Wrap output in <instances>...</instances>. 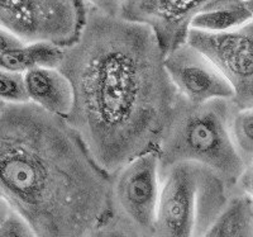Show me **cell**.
Returning <instances> with one entry per match:
<instances>
[{
  "instance_id": "obj_16",
  "label": "cell",
  "mask_w": 253,
  "mask_h": 237,
  "mask_svg": "<svg viewBox=\"0 0 253 237\" xmlns=\"http://www.w3.org/2000/svg\"><path fill=\"white\" fill-rule=\"evenodd\" d=\"M36 236L35 231L28 221L14 211L9 208L3 221L0 223V237H31Z\"/></svg>"
},
{
  "instance_id": "obj_2",
  "label": "cell",
  "mask_w": 253,
  "mask_h": 237,
  "mask_svg": "<svg viewBox=\"0 0 253 237\" xmlns=\"http://www.w3.org/2000/svg\"><path fill=\"white\" fill-rule=\"evenodd\" d=\"M109 174L66 118L31 101L0 112V198L43 237H90L107 209Z\"/></svg>"
},
{
  "instance_id": "obj_6",
  "label": "cell",
  "mask_w": 253,
  "mask_h": 237,
  "mask_svg": "<svg viewBox=\"0 0 253 237\" xmlns=\"http://www.w3.org/2000/svg\"><path fill=\"white\" fill-rule=\"evenodd\" d=\"M84 0H0V27L27 42L44 41L66 47L85 19Z\"/></svg>"
},
{
  "instance_id": "obj_9",
  "label": "cell",
  "mask_w": 253,
  "mask_h": 237,
  "mask_svg": "<svg viewBox=\"0 0 253 237\" xmlns=\"http://www.w3.org/2000/svg\"><path fill=\"white\" fill-rule=\"evenodd\" d=\"M165 67L176 92L191 103L233 99V89L227 79L186 42L165 53Z\"/></svg>"
},
{
  "instance_id": "obj_12",
  "label": "cell",
  "mask_w": 253,
  "mask_h": 237,
  "mask_svg": "<svg viewBox=\"0 0 253 237\" xmlns=\"http://www.w3.org/2000/svg\"><path fill=\"white\" fill-rule=\"evenodd\" d=\"M62 55L63 47L51 42H27L0 52V69L24 74L35 67H58Z\"/></svg>"
},
{
  "instance_id": "obj_18",
  "label": "cell",
  "mask_w": 253,
  "mask_h": 237,
  "mask_svg": "<svg viewBox=\"0 0 253 237\" xmlns=\"http://www.w3.org/2000/svg\"><path fill=\"white\" fill-rule=\"evenodd\" d=\"M24 44L23 41H20L19 38L15 37L13 33L4 29L3 27H0V52H4L6 49H10L13 47H17L19 45Z\"/></svg>"
},
{
  "instance_id": "obj_17",
  "label": "cell",
  "mask_w": 253,
  "mask_h": 237,
  "mask_svg": "<svg viewBox=\"0 0 253 237\" xmlns=\"http://www.w3.org/2000/svg\"><path fill=\"white\" fill-rule=\"evenodd\" d=\"M87 5L112 17H121L126 0H84Z\"/></svg>"
},
{
  "instance_id": "obj_10",
  "label": "cell",
  "mask_w": 253,
  "mask_h": 237,
  "mask_svg": "<svg viewBox=\"0 0 253 237\" xmlns=\"http://www.w3.org/2000/svg\"><path fill=\"white\" fill-rule=\"evenodd\" d=\"M28 101L55 116L66 118L74 100L69 79L58 67H35L23 74Z\"/></svg>"
},
{
  "instance_id": "obj_3",
  "label": "cell",
  "mask_w": 253,
  "mask_h": 237,
  "mask_svg": "<svg viewBox=\"0 0 253 237\" xmlns=\"http://www.w3.org/2000/svg\"><path fill=\"white\" fill-rule=\"evenodd\" d=\"M233 99H211L191 103L180 94L157 147L160 166L194 161L216 173L233 189L246 169L229 133ZM248 168V166H247Z\"/></svg>"
},
{
  "instance_id": "obj_11",
  "label": "cell",
  "mask_w": 253,
  "mask_h": 237,
  "mask_svg": "<svg viewBox=\"0 0 253 237\" xmlns=\"http://www.w3.org/2000/svg\"><path fill=\"white\" fill-rule=\"evenodd\" d=\"M252 194L232 190L204 237H252Z\"/></svg>"
},
{
  "instance_id": "obj_8",
  "label": "cell",
  "mask_w": 253,
  "mask_h": 237,
  "mask_svg": "<svg viewBox=\"0 0 253 237\" xmlns=\"http://www.w3.org/2000/svg\"><path fill=\"white\" fill-rule=\"evenodd\" d=\"M241 1L243 0H126L121 17L150 27L166 53L184 44L195 15Z\"/></svg>"
},
{
  "instance_id": "obj_1",
  "label": "cell",
  "mask_w": 253,
  "mask_h": 237,
  "mask_svg": "<svg viewBox=\"0 0 253 237\" xmlns=\"http://www.w3.org/2000/svg\"><path fill=\"white\" fill-rule=\"evenodd\" d=\"M58 69L74 100L66 121L105 173L157 151L178 93L152 29L86 4L76 40Z\"/></svg>"
},
{
  "instance_id": "obj_7",
  "label": "cell",
  "mask_w": 253,
  "mask_h": 237,
  "mask_svg": "<svg viewBox=\"0 0 253 237\" xmlns=\"http://www.w3.org/2000/svg\"><path fill=\"white\" fill-rule=\"evenodd\" d=\"M187 45L202 53L233 89L237 107H253V23L224 32L190 28Z\"/></svg>"
},
{
  "instance_id": "obj_5",
  "label": "cell",
  "mask_w": 253,
  "mask_h": 237,
  "mask_svg": "<svg viewBox=\"0 0 253 237\" xmlns=\"http://www.w3.org/2000/svg\"><path fill=\"white\" fill-rule=\"evenodd\" d=\"M160 175L156 150L142 153L110 173L107 209L95 236H155Z\"/></svg>"
},
{
  "instance_id": "obj_15",
  "label": "cell",
  "mask_w": 253,
  "mask_h": 237,
  "mask_svg": "<svg viewBox=\"0 0 253 237\" xmlns=\"http://www.w3.org/2000/svg\"><path fill=\"white\" fill-rule=\"evenodd\" d=\"M0 100L10 104L28 101L23 74L0 69Z\"/></svg>"
},
{
  "instance_id": "obj_19",
  "label": "cell",
  "mask_w": 253,
  "mask_h": 237,
  "mask_svg": "<svg viewBox=\"0 0 253 237\" xmlns=\"http://www.w3.org/2000/svg\"><path fill=\"white\" fill-rule=\"evenodd\" d=\"M9 208H10V207H9L8 203H6L3 198H0V223H1V221H3L6 212L9 211Z\"/></svg>"
},
{
  "instance_id": "obj_4",
  "label": "cell",
  "mask_w": 253,
  "mask_h": 237,
  "mask_svg": "<svg viewBox=\"0 0 253 237\" xmlns=\"http://www.w3.org/2000/svg\"><path fill=\"white\" fill-rule=\"evenodd\" d=\"M229 193L227 183L199 162L161 168L155 236L204 237Z\"/></svg>"
},
{
  "instance_id": "obj_13",
  "label": "cell",
  "mask_w": 253,
  "mask_h": 237,
  "mask_svg": "<svg viewBox=\"0 0 253 237\" xmlns=\"http://www.w3.org/2000/svg\"><path fill=\"white\" fill-rule=\"evenodd\" d=\"M253 19L252 0H243L234 5L223 6L195 15L190 28L203 29L209 32H224L239 28Z\"/></svg>"
},
{
  "instance_id": "obj_14",
  "label": "cell",
  "mask_w": 253,
  "mask_h": 237,
  "mask_svg": "<svg viewBox=\"0 0 253 237\" xmlns=\"http://www.w3.org/2000/svg\"><path fill=\"white\" fill-rule=\"evenodd\" d=\"M230 139L245 166H253V110L234 108L229 121Z\"/></svg>"
},
{
  "instance_id": "obj_20",
  "label": "cell",
  "mask_w": 253,
  "mask_h": 237,
  "mask_svg": "<svg viewBox=\"0 0 253 237\" xmlns=\"http://www.w3.org/2000/svg\"><path fill=\"white\" fill-rule=\"evenodd\" d=\"M6 103H4V101H1L0 100V112H1V110H3V108H4V105H5Z\"/></svg>"
}]
</instances>
